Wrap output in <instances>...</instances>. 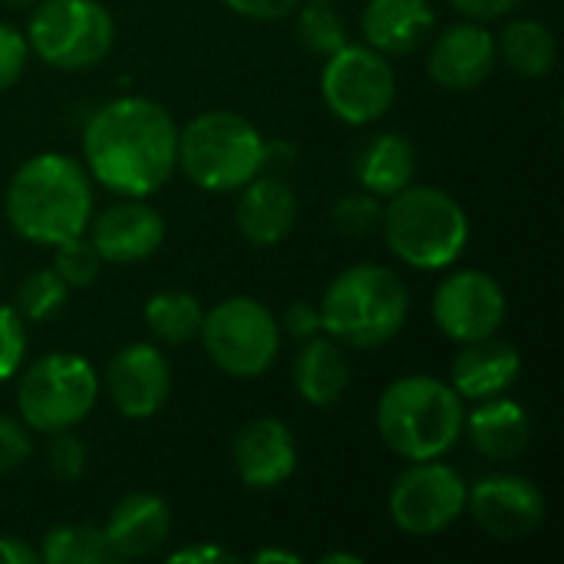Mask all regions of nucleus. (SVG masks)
<instances>
[{"label": "nucleus", "instance_id": "nucleus-1", "mask_svg": "<svg viewBox=\"0 0 564 564\" xmlns=\"http://www.w3.org/2000/svg\"><path fill=\"white\" fill-rule=\"evenodd\" d=\"M178 129L152 99L122 96L99 106L83 132L89 175L116 195H155L175 172Z\"/></svg>", "mask_w": 564, "mask_h": 564}, {"label": "nucleus", "instance_id": "nucleus-2", "mask_svg": "<svg viewBox=\"0 0 564 564\" xmlns=\"http://www.w3.org/2000/svg\"><path fill=\"white\" fill-rule=\"evenodd\" d=\"M7 215L20 238L33 245H59L89 228L93 185L89 172L59 152L26 159L7 188Z\"/></svg>", "mask_w": 564, "mask_h": 564}, {"label": "nucleus", "instance_id": "nucleus-3", "mask_svg": "<svg viewBox=\"0 0 564 564\" xmlns=\"http://www.w3.org/2000/svg\"><path fill=\"white\" fill-rule=\"evenodd\" d=\"M463 397L433 377H400L377 403V430L390 453L423 463L443 459L463 436Z\"/></svg>", "mask_w": 564, "mask_h": 564}, {"label": "nucleus", "instance_id": "nucleus-4", "mask_svg": "<svg viewBox=\"0 0 564 564\" xmlns=\"http://www.w3.org/2000/svg\"><path fill=\"white\" fill-rule=\"evenodd\" d=\"M410 314L403 278L383 264H354L340 271L321 304L324 330L354 350H373L393 340Z\"/></svg>", "mask_w": 564, "mask_h": 564}, {"label": "nucleus", "instance_id": "nucleus-5", "mask_svg": "<svg viewBox=\"0 0 564 564\" xmlns=\"http://www.w3.org/2000/svg\"><path fill=\"white\" fill-rule=\"evenodd\" d=\"M380 228L390 251L416 271L449 268L469 241L466 208L449 192L413 182L390 195Z\"/></svg>", "mask_w": 564, "mask_h": 564}, {"label": "nucleus", "instance_id": "nucleus-6", "mask_svg": "<svg viewBox=\"0 0 564 564\" xmlns=\"http://www.w3.org/2000/svg\"><path fill=\"white\" fill-rule=\"evenodd\" d=\"M268 162L261 132L231 109H208L178 132L175 165L205 192H238Z\"/></svg>", "mask_w": 564, "mask_h": 564}, {"label": "nucleus", "instance_id": "nucleus-7", "mask_svg": "<svg viewBox=\"0 0 564 564\" xmlns=\"http://www.w3.org/2000/svg\"><path fill=\"white\" fill-rule=\"evenodd\" d=\"M99 400V377L79 354L56 350L40 357L17 387V406L26 430L59 433L79 426Z\"/></svg>", "mask_w": 564, "mask_h": 564}, {"label": "nucleus", "instance_id": "nucleus-8", "mask_svg": "<svg viewBox=\"0 0 564 564\" xmlns=\"http://www.w3.org/2000/svg\"><path fill=\"white\" fill-rule=\"evenodd\" d=\"M30 50L53 69H89L116 43V23L99 0H43L30 17Z\"/></svg>", "mask_w": 564, "mask_h": 564}, {"label": "nucleus", "instance_id": "nucleus-9", "mask_svg": "<svg viewBox=\"0 0 564 564\" xmlns=\"http://www.w3.org/2000/svg\"><path fill=\"white\" fill-rule=\"evenodd\" d=\"M208 360L228 377H261L281 350V324L254 297H228L202 317L198 330Z\"/></svg>", "mask_w": 564, "mask_h": 564}, {"label": "nucleus", "instance_id": "nucleus-10", "mask_svg": "<svg viewBox=\"0 0 564 564\" xmlns=\"http://www.w3.org/2000/svg\"><path fill=\"white\" fill-rule=\"evenodd\" d=\"M321 96L340 122L370 126L393 106L397 76L387 56L377 53L373 46L344 43L324 63Z\"/></svg>", "mask_w": 564, "mask_h": 564}, {"label": "nucleus", "instance_id": "nucleus-11", "mask_svg": "<svg viewBox=\"0 0 564 564\" xmlns=\"http://www.w3.org/2000/svg\"><path fill=\"white\" fill-rule=\"evenodd\" d=\"M466 492L469 489L453 466L436 459L413 463L390 489V519L406 535H436L466 512Z\"/></svg>", "mask_w": 564, "mask_h": 564}, {"label": "nucleus", "instance_id": "nucleus-12", "mask_svg": "<svg viewBox=\"0 0 564 564\" xmlns=\"http://www.w3.org/2000/svg\"><path fill=\"white\" fill-rule=\"evenodd\" d=\"M433 321L456 344L496 337L506 321V291L486 271H456L433 294Z\"/></svg>", "mask_w": 564, "mask_h": 564}, {"label": "nucleus", "instance_id": "nucleus-13", "mask_svg": "<svg viewBox=\"0 0 564 564\" xmlns=\"http://www.w3.org/2000/svg\"><path fill=\"white\" fill-rule=\"evenodd\" d=\"M466 506L476 525L499 542H522L545 522V496L535 482L512 473L479 479L466 492Z\"/></svg>", "mask_w": 564, "mask_h": 564}, {"label": "nucleus", "instance_id": "nucleus-14", "mask_svg": "<svg viewBox=\"0 0 564 564\" xmlns=\"http://www.w3.org/2000/svg\"><path fill=\"white\" fill-rule=\"evenodd\" d=\"M106 393L126 420L155 416L172 390V367L152 344L122 347L106 367Z\"/></svg>", "mask_w": 564, "mask_h": 564}, {"label": "nucleus", "instance_id": "nucleus-15", "mask_svg": "<svg viewBox=\"0 0 564 564\" xmlns=\"http://www.w3.org/2000/svg\"><path fill=\"white\" fill-rule=\"evenodd\" d=\"M496 59H499L496 36L482 23L466 20V23L443 30L433 40L426 69L436 86H443L449 93H469L489 79Z\"/></svg>", "mask_w": 564, "mask_h": 564}, {"label": "nucleus", "instance_id": "nucleus-16", "mask_svg": "<svg viewBox=\"0 0 564 564\" xmlns=\"http://www.w3.org/2000/svg\"><path fill=\"white\" fill-rule=\"evenodd\" d=\"M231 459H235V473L248 489L268 492L284 486L294 469H297V443L294 433L274 420H251L248 426L238 430L235 446H231Z\"/></svg>", "mask_w": 564, "mask_h": 564}, {"label": "nucleus", "instance_id": "nucleus-17", "mask_svg": "<svg viewBox=\"0 0 564 564\" xmlns=\"http://www.w3.org/2000/svg\"><path fill=\"white\" fill-rule=\"evenodd\" d=\"M89 241L96 245V251H99L102 261L135 264V261L152 258L162 248V241H165V221L142 198H126V202H116L112 208H106L93 221Z\"/></svg>", "mask_w": 564, "mask_h": 564}, {"label": "nucleus", "instance_id": "nucleus-18", "mask_svg": "<svg viewBox=\"0 0 564 564\" xmlns=\"http://www.w3.org/2000/svg\"><path fill=\"white\" fill-rule=\"evenodd\" d=\"M235 225L245 241L258 248H271L284 241L297 221V195L281 175H254L238 188Z\"/></svg>", "mask_w": 564, "mask_h": 564}, {"label": "nucleus", "instance_id": "nucleus-19", "mask_svg": "<svg viewBox=\"0 0 564 564\" xmlns=\"http://www.w3.org/2000/svg\"><path fill=\"white\" fill-rule=\"evenodd\" d=\"M102 532H106L119 562L142 558V555H152L165 545V539L172 532V512L159 496L132 492L112 506Z\"/></svg>", "mask_w": 564, "mask_h": 564}, {"label": "nucleus", "instance_id": "nucleus-20", "mask_svg": "<svg viewBox=\"0 0 564 564\" xmlns=\"http://www.w3.org/2000/svg\"><path fill=\"white\" fill-rule=\"evenodd\" d=\"M364 36L383 56H406L426 43L436 26L430 0H370L364 10Z\"/></svg>", "mask_w": 564, "mask_h": 564}, {"label": "nucleus", "instance_id": "nucleus-21", "mask_svg": "<svg viewBox=\"0 0 564 564\" xmlns=\"http://www.w3.org/2000/svg\"><path fill=\"white\" fill-rule=\"evenodd\" d=\"M522 373V357L512 344L486 337L466 344V350L453 360V390L463 400H489L502 397Z\"/></svg>", "mask_w": 564, "mask_h": 564}, {"label": "nucleus", "instance_id": "nucleus-22", "mask_svg": "<svg viewBox=\"0 0 564 564\" xmlns=\"http://www.w3.org/2000/svg\"><path fill=\"white\" fill-rule=\"evenodd\" d=\"M354 380L350 357L344 344H337L330 334L327 337H311L304 340L301 354L294 357V390L317 410L337 406Z\"/></svg>", "mask_w": 564, "mask_h": 564}, {"label": "nucleus", "instance_id": "nucleus-23", "mask_svg": "<svg viewBox=\"0 0 564 564\" xmlns=\"http://www.w3.org/2000/svg\"><path fill=\"white\" fill-rule=\"evenodd\" d=\"M463 433L469 436L476 453H482L486 459L506 463V459H516L529 446L532 420L516 400L489 397V400H479V406L463 420Z\"/></svg>", "mask_w": 564, "mask_h": 564}, {"label": "nucleus", "instance_id": "nucleus-24", "mask_svg": "<svg viewBox=\"0 0 564 564\" xmlns=\"http://www.w3.org/2000/svg\"><path fill=\"white\" fill-rule=\"evenodd\" d=\"M354 172L364 192L390 198L406 188L416 175V149L400 132H380L367 139L354 159Z\"/></svg>", "mask_w": 564, "mask_h": 564}, {"label": "nucleus", "instance_id": "nucleus-25", "mask_svg": "<svg viewBox=\"0 0 564 564\" xmlns=\"http://www.w3.org/2000/svg\"><path fill=\"white\" fill-rule=\"evenodd\" d=\"M496 53L522 76H545L558 59V40L549 23L522 17L512 20L496 40Z\"/></svg>", "mask_w": 564, "mask_h": 564}, {"label": "nucleus", "instance_id": "nucleus-26", "mask_svg": "<svg viewBox=\"0 0 564 564\" xmlns=\"http://www.w3.org/2000/svg\"><path fill=\"white\" fill-rule=\"evenodd\" d=\"M202 304L188 291H159L145 304V327L162 344H188L202 330Z\"/></svg>", "mask_w": 564, "mask_h": 564}, {"label": "nucleus", "instance_id": "nucleus-27", "mask_svg": "<svg viewBox=\"0 0 564 564\" xmlns=\"http://www.w3.org/2000/svg\"><path fill=\"white\" fill-rule=\"evenodd\" d=\"M40 558L46 564H112L119 562L106 532L93 525H56L43 535Z\"/></svg>", "mask_w": 564, "mask_h": 564}, {"label": "nucleus", "instance_id": "nucleus-28", "mask_svg": "<svg viewBox=\"0 0 564 564\" xmlns=\"http://www.w3.org/2000/svg\"><path fill=\"white\" fill-rule=\"evenodd\" d=\"M297 36L311 53L330 56L347 43V26H344V17L327 0H307V3L301 0L297 3Z\"/></svg>", "mask_w": 564, "mask_h": 564}, {"label": "nucleus", "instance_id": "nucleus-29", "mask_svg": "<svg viewBox=\"0 0 564 564\" xmlns=\"http://www.w3.org/2000/svg\"><path fill=\"white\" fill-rule=\"evenodd\" d=\"M66 297H69V284L53 268L30 271L17 291V314L26 321H50L66 307Z\"/></svg>", "mask_w": 564, "mask_h": 564}, {"label": "nucleus", "instance_id": "nucleus-30", "mask_svg": "<svg viewBox=\"0 0 564 564\" xmlns=\"http://www.w3.org/2000/svg\"><path fill=\"white\" fill-rule=\"evenodd\" d=\"M53 271L69 284V288H89L99 278L102 258L96 251V245L83 235L66 238L59 245H53Z\"/></svg>", "mask_w": 564, "mask_h": 564}, {"label": "nucleus", "instance_id": "nucleus-31", "mask_svg": "<svg viewBox=\"0 0 564 564\" xmlns=\"http://www.w3.org/2000/svg\"><path fill=\"white\" fill-rule=\"evenodd\" d=\"M380 218H383V205L370 192H350V195L337 198V205H334V228L344 231L347 238H364V235L377 231Z\"/></svg>", "mask_w": 564, "mask_h": 564}, {"label": "nucleus", "instance_id": "nucleus-32", "mask_svg": "<svg viewBox=\"0 0 564 564\" xmlns=\"http://www.w3.org/2000/svg\"><path fill=\"white\" fill-rule=\"evenodd\" d=\"M86 463H89L86 443H83V440H79L73 430L50 433L46 466H50V473H53L59 482H76V479H83V473H86Z\"/></svg>", "mask_w": 564, "mask_h": 564}, {"label": "nucleus", "instance_id": "nucleus-33", "mask_svg": "<svg viewBox=\"0 0 564 564\" xmlns=\"http://www.w3.org/2000/svg\"><path fill=\"white\" fill-rule=\"evenodd\" d=\"M26 354V330H23V317L17 314V307L0 304V383L10 380Z\"/></svg>", "mask_w": 564, "mask_h": 564}, {"label": "nucleus", "instance_id": "nucleus-34", "mask_svg": "<svg viewBox=\"0 0 564 564\" xmlns=\"http://www.w3.org/2000/svg\"><path fill=\"white\" fill-rule=\"evenodd\" d=\"M26 56H30L26 36L17 26L0 23V93L10 89L20 79V73L26 66Z\"/></svg>", "mask_w": 564, "mask_h": 564}, {"label": "nucleus", "instance_id": "nucleus-35", "mask_svg": "<svg viewBox=\"0 0 564 564\" xmlns=\"http://www.w3.org/2000/svg\"><path fill=\"white\" fill-rule=\"evenodd\" d=\"M30 449L33 443H30L26 426H20L10 416H0V476L20 469L30 459Z\"/></svg>", "mask_w": 564, "mask_h": 564}, {"label": "nucleus", "instance_id": "nucleus-36", "mask_svg": "<svg viewBox=\"0 0 564 564\" xmlns=\"http://www.w3.org/2000/svg\"><path fill=\"white\" fill-rule=\"evenodd\" d=\"M281 330L291 337V340H311L324 330V317H321V307H311L304 301L291 304L284 321H281Z\"/></svg>", "mask_w": 564, "mask_h": 564}, {"label": "nucleus", "instance_id": "nucleus-37", "mask_svg": "<svg viewBox=\"0 0 564 564\" xmlns=\"http://www.w3.org/2000/svg\"><path fill=\"white\" fill-rule=\"evenodd\" d=\"M301 0H225L228 10L248 20H281L297 10Z\"/></svg>", "mask_w": 564, "mask_h": 564}, {"label": "nucleus", "instance_id": "nucleus-38", "mask_svg": "<svg viewBox=\"0 0 564 564\" xmlns=\"http://www.w3.org/2000/svg\"><path fill=\"white\" fill-rule=\"evenodd\" d=\"M466 20H476V23H489V20H499L506 17L509 10L519 7V0H449Z\"/></svg>", "mask_w": 564, "mask_h": 564}, {"label": "nucleus", "instance_id": "nucleus-39", "mask_svg": "<svg viewBox=\"0 0 564 564\" xmlns=\"http://www.w3.org/2000/svg\"><path fill=\"white\" fill-rule=\"evenodd\" d=\"M169 562L175 564H212V562H238V555H231L221 545H188L169 555Z\"/></svg>", "mask_w": 564, "mask_h": 564}, {"label": "nucleus", "instance_id": "nucleus-40", "mask_svg": "<svg viewBox=\"0 0 564 564\" xmlns=\"http://www.w3.org/2000/svg\"><path fill=\"white\" fill-rule=\"evenodd\" d=\"M40 552L30 549L23 539H7L0 535V564H36Z\"/></svg>", "mask_w": 564, "mask_h": 564}, {"label": "nucleus", "instance_id": "nucleus-41", "mask_svg": "<svg viewBox=\"0 0 564 564\" xmlns=\"http://www.w3.org/2000/svg\"><path fill=\"white\" fill-rule=\"evenodd\" d=\"M254 562L258 564H271V562L301 564V555H297V552H281V549H264V552H258V555H254Z\"/></svg>", "mask_w": 564, "mask_h": 564}, {"label": "nucleus", "instance_id": "nucleus-42", "mask_svg": "<svg viewBox=\"0 0 564 564\" xmlns=\"http://www.w3.org/2000/svg\"><path fill=\"white\" fill-rule=\"evenodd\" d=\"M360 555H350V552H337V555H324L321 564H360Z\"/></svg>", "mask_w": 564, "mask_h": 564}, {"label": "nucleus", "instance_id": "nucleus-43", "mask_svg": "<svg viewBox=\"0 0 564 564\" xmlns=\"http://www.w3.org/2000/svg\"><path fill=\"white\" fill-rule=\"evenodd\" d=\"M3 3H13V7H26V3H33V0H3Z\"/></svg>", "mask_w": 564, "mask_h": 564}]
</instances>
